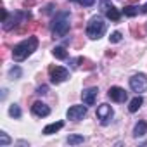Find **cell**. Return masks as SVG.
I'll list each match as a JSON object with an SVG mask.
<instances>
[{
  "instance_id": "obj_19",
  "label": "cell",
  "mask_w": 147,
  "mask_h": 147,
  "mask_svg": "<svg viewBox=\"0 0 147 147\" xmlns=\"http://www.w3.org/2000/svg\"><path fill=\"white\" fill-rule=\"evenodd\" d=\"M21 75H23V71H21L19 66H14V67H11V71H9V78H11V80H18Z\"/></svg>"
},
{
  "instance_id": "obj_3",
  "label": "cell",
  "mask_w": 147,
  "mask_h": 147,
  "mask_svg": "<svg viewBox=\"0 0 147 147\" xmlns=\"http://www.w3.org/2000/svg\"><path fill=\"white\" fill-rule=\"evenodd\" d=\"M106 33V21L100 16H94L87 24V36L92 40H99Z\"/></svg>"
},
{
  "instance_id": "obj_18",
  "label": "cell",
  "mask_w": 147,
  "mask_h": 147,
  "mask_svg": "<svg viewBox=\"0 0 147 147\" xmlns=\"http://www.w3.org/2000/svg\"><path fill=\"white\" fill-rule=\"evenodd\" d=\"M83 142H85L83 135H69V137H67V144H69V145H80V144H83Z\"/></svg>"
},
{
  "instance_id": "obj_2",
  "label": "cell",
  "mask_w": 147,
  "mask_h": 147,
  "mask_svg": "<svg viewBox=\"0 0 147 147\" xmlns=\"http://www.w3.org/2000/svg\"><path fill=\"white\" fill-rule=\"evenodd\" d=\"M50 30H52L54 38H62V36H66L67 31H69V12H67V11L57 12V14L52 18Z\"/></svg>"
},
{
  "instance_id": "obj_13",
  "label": "cell",
  "mask_w": 147,
  "mask_h": 147,
  "mask_svg": "<svg viewBox=\"0 0 147 147\" xmlns=\"http://www.w3.org/2000/svg\"><path fill=\"white\" fill-rule=\"evenodd\" d=\"M62 126H64V123H62V121H55V123H50V125H47V126L43 128V135H52V133L59 131Z\"/></svg>"
},
{
  "instance_id": "obj_4",
  "label": "cell",
  "mask_w": 147,
  "mask_h": 147,
  "mask_svg": "<svg viewBox=\"0 0 147 147\" xmlns=\"http://www.w3.org/2000/svg\"><path fill=\"white\" fill-rule=\"evenodd\" d=\"M28 19H31V14L30 12H14L12 16H7L5 19H2V26H4V30L5 31H9V30H12V28H16L18 24H23V23H26Z\"/></svg>"
},
{
  "instance_id": "obj_16",
  "label": "cell",
  "mask_w": 147,
  "mask_h": 147,
  "mask_svg": "<svg viewBox=\"0 0 147 147\" xmlns=\"http://www.w3.org/2000/svg\"><path fill=\"white\" fill-rule=\"evenodd\" d=\"M138 12H140V11H138V7H135L133 4H130V5H125V7H123V14H125V16H128V18H135Z\"/></svg>"
},
{
  "instance_id": "obj_29",
  "label": "cell",
  "mask_w": 147,
  "mask_h": 147,
  "mask_svg": "<svg viewBox=\"0 0 147 147\" xmlns=\"http://www.w3.org/2000/svg\"><path fill=\"white\" fill-rule=\"evenodd\" d=\"M73 2H80V0H73Z\"/></svg>"
},
{
  "instance_id": "obj_26",
  "label": "cell",
  "mask_w": 147,
  "mask_h": 147,
  "mask_svg": "<svg viewBox=\"0 0 147 147\" xmlns=\"http://www.w3.org/2000/svg\"><path fill=\"white\" fill-rule=\"evenodd\" d=\"M23 5H24L26 9H28V7H33V5H35V0H24Z\"/></svg>"
},
{
  "instance_id": "obj_9",
  "label": "cell",
  "mask_w": 147,
  "mask_h": 147,
  "mask_svg": "<svg viewBox=\"0 0 147 147\" xmlns=\"http://www.w3.org/2000/svg\"><path fill=\"white\" fill-rule=\"evenodd\" d=\"M87 116V106H71L67 109V119L71 121H80Z\"/></svg>"
},
{
  "instance_id": "obj_14",
  "label": "cell",
  "mask_w": 147,
  "mask_h": 147,
  "mask_svg": "<svg viewBox=\"0 0 147 147\" xmlns=\"http://www.w3.org/2000/svg\"><path fill=\"white\" fill-rule=\"evenodd\" d=\"M145 133H147V123L145 121H138L135 125V128H133V137L138 138V137H144Z\"/></svg>"
},
{
  "instance_id": "obj_27",
  "label": "cell",
  "mask_w": 147,
  "mask_h": 147,
  "mask_svg": "<svg viewBox=\"0 0 147 147\" xmlns=\"http://www.w3.org/2000/svg\"><path fill=\"white\" fill-rule=\"evenodd\" d=\"M140 12H142V14H145V12H147V4H145V5H144L142 9H140Z\"/></svg>"
},
{
  "instance_id": "obj_11",
  "label": "cell",
  "mask_w": 147,
  "mask_h": 147,
  "mask_svg": "<svg viewBox=\"0 0 147 147\" xmlns=\"http://www.w3.org/2000/svg\"><path fill=\"white\" fill-rule=\"evenodd\" d=\"M107 97H109L111 100H114V102H125V100L128 99V94H126L125 88H121V87H111L109 92H107Z\"/></svg>"
},
{
  "instance_id": "obj_20",
  "label": "cell",
  "mask_w": 147,
  "mask_h": 147,
  "mask_svg": "<svg viewBox=\"0 0 147 147\" xmlns=\"http://www.w3.org/2000/svg\"><path fill=\"white\" fill-rule=\"evenodd\" d=\"M9 114L12 116V118H21V109H19V106H16V104H12L11 107H9Z\"/></svg>"
},
{
  "instance_id": "obj_23",
  "label": "cell",
  "mask_w": 147,
  "mask_h": 147,
  "mask_svg": "<svg viewBox=\"0 0 147 147\" xmlns=\"http://www.w3.org/2000/svg\"><path fill=\"white\" fill-rule=\"evenodd\" d=\"M36 94H38V95H45V94H49V87H47V85L38 87V88H36Z\"/></svg>"
},
{
  "instance_id": "obj_28",
  "label": "cell",
  "mask_w": 147,
  "mask_h": 147,
  "mask_svg": "<svg viewBox=\"0 0 147 147\" xmlns=\"http://www.w3.org/2000/svg\"><path fill=\"white\" fill-rule=\"evenodd\" d=\"M130 2H131V4H137V2H138V0H130Z\"/></svg>"
},
{
  "instance_id": "obj_1",
  "label": "cell",
  "mask_w": 147,
  "mask_h": 147,
  "mask_svg": "<svg viewBox=\"0 0 147 147\" xmlns=\"http://www.w3.org/2000/svg\"><path fill=\"white\" fill-rule=\"evenodd\" d=\"M36 47H38V38L36 36H30L28 40H23L21 43L14 45V49H12V59L16 62H21L28 55H31L36 50Z\"/></svg>"
},
{
  "instance_id": "obj_21",
  "label": "cell",
  "mask_w": 147,
  "mask_h": 147,
  "mask_svg": "<svg viewBox=\"0 0 147 147\" xmlns=\"http://www.w3.org/2000/svg\"><path fill=\"white\" fill-rule=\"evenodd\" d=\"M9 144H11L9 135H7L5 131H0V147H5V145H9Z\"/></svg>"
},
{
  "instance_id": "obj_17",
  "label": "cell",
  "mask_w": 147,
  "mask_h": 147,
  "mask_svg": "<svg viewBox=\"0 0 147 147\" xmlns=\"http://www.w3.org/2000/svg\"><path fill=\"white\" fill-rule=\"evenodd\" d=\"M52 54L55 59H67V50L64 47H54L52 49Z\"/></svg>"
},
{
  "instance_id": "obj_30",
  "label": "cell",
  "mask_w": 147,
  "mask_h": 147,
  "mask_svg": "<svg viewBox=\"0 0 147 147\" xmlns=\"http://www.w3.org/2000/svg\"><path fill=\"white\" fill-rule=\"evenodd\" d=\"M145 31H147V24H145Z\"/></svg>"
},
{
  "instance_id": "obj_22",
  "label": "cell",
  "mask_w": 147,
  "mask_h": 147,
  "mask_svg": "<svg viewBox=\"0 0 147 147\" xmlns=\"http://www.w3.org/2000/svg\"><path fill=\"white\" fill-rule=\"evenodd\" d=\"M121 38H123L121 33H119V31H114V33L109 36V42H111V43H118V42H121Z\"/></svg>"
},
{
  "instance_id": "obj_24",
  "label": "cell",
  "mask_w": 147,
  "mask_h": 147,
  "mask_svg": "<svg viewBox=\"0 0 147 147\" xmlns=\"http://www.w3.org/2000/svg\"><path fill=\"white\" fill-rule=\"evenodd\" d=\"M94 2H95V0H80V4L83 7H90V5H94Z\"/></svg>"
},
{
  "instance_id": "obj_12",
  "label": "cell",
  "mask_w": 147,
  "mask_h": 147,
  "mask_svg": "<svg viewBox=\"0 0 147 147\" xmlns=\"http://www.w3.org/2000/svg\"><path fill=\"white\" fill-rule=\"evenodd\" d=\"M31 111H33V114H35V116H40V118H45V116H49V114H50V107H49L47 104L40 102V100L33 102Z\"/></svg>"
},
{
  "instance_id": "obj_5",
  "label": "cell",
  "mask_w": 147,
  "mask_h": 147,
  "mask_svg": "<svg viewBox=\"0 0 147 147\" xmlns=\"http://www.w3.org/2000/svg\"><path fill=\"white\" fill-rule=\"evenodd\" d=\"M49 75H50V82L54 85H59V83H62L69 78V71L66 67H61V66H50Z\"/></svg>"
},
{
  "instance_id": "obj_15",
  "label": "cell",
  "mask_w": 147,
  "mask_h": 147,
  "mask_svg": "<svg viewBox=\"0 0 147 147\" xmlns=\"http://www.w3.org/2000/svg\"><path fill=\"white\" fill-rule=\"evenodd\" d=\"M142 104H144V99L140 97V95H137V97H133L131 100H130V106H128V111L130 113H137L140 107H142Z\"/></svg>"
},
{
  "instance_id": "obj_8",
  "label": "cell",
  "mask_w": 147,
  "mask_h": 147,
  "mask_svg": "<svg viewBox=\"0 0 147 147\" xmlns=\"http://www.w3.org/2000/svg\"><path fill=\"white\" fill-rule=\"evenodd\" d=\"M113 114H114V113H113V107H111L109 104H106V102H104V104H100V106L97 107V118L100 119V123H102V125H107V123L111 121Z\"/></svg>"
},
{
  "instance_id": "obj_25",
  "label": "cell",
  "mask_w": 147,
  "mask_h": 147,
  "mask_svg": "<svg viewBox=\"0 0 147 147\" xmlns=\"http://www.w3.org/2000/svg\"><path fill=\"white\" fill-rule=\"evenodd\" d=\"M82 64H83V67H87V69H94V64H92L88 59H83V62H82Z\"/></svg>"
},
{
  "instance_id": "obj_7",
  "label": "cell",
  "mask_w": 147,
  "mask_h": 147,
  "mask_svg": "<svg viewBox=\"0 0 147 147\" xmlns=\"http://www.w3.org/2000/svg\"><path fill=\"white\" fill-rule=\"evenodd\" d=\"M100 11L106 14V18L107 19H111V21H119V18H121V12L109 2V0H100Z\"/></svg>"
},
{
  "instance_id": "obj_10",
  "label": "cell",
  "mask_w": 147,
  "mask_h": 147,
  "mask_svg": "<svg viewBox=\"0 0 147 147\" xmlns=\"http://www.w3.org/2000/svg\"><path fill=\"white\" fill-rule=\"evenodd\" d=\"M97 95H99V88L97 87H88L82 92V100H83L85 106H94Z\"/></svg>"
},
{
  "instance_id": "obj_6",
  "label": "cell",
  "mask_w": 147,
  "mask_h": 147,
  "mask_svg": "<svg viewBox=\"0 0 147 147\" xmlns=\"http://www.w3.org/2000/svg\"><path fill=\"white\" fill-rule=\"evenodd\" d=\"M130 88L137 94H142L147 90V76L142 75V73H138V75H133L130 78Z\"/></svg>"
}]
</instances>
